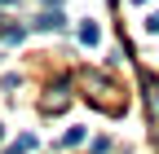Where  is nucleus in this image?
Returning a JSON list of instances; mask_svg holds the SVG:
<instances>
[{"label": "nucleus", "mask_w": 159, "mask_h": 154, "mask_svg": "<svg viewBox=\"0 0 159 154\" xmlns=\"http://www.w3.org/2000/svg\"><path fill=\"white\" fill-rule=\"evenodd\" d=\"M62 22H66V18L57 13V9H49V13H40V18H35V31H62Z\"/></svg>", "instance_id": "f257e3e1"}, {"label": "nucleus", "mask_w": 159, "mask_h": 154, "mask_svg": "<svg viewBox=\"0 0 159 154\" xmlns=\"http://www.w3.org/2000/svg\"><path fill=\"white\" fill-rule=\"evenodd\" d=\"M80 40H84V44H97V40H102V31H97V22H84V27H80Z\"/></svg>", "instance_id": "f03ea898"}, {"label": "nucleus", "mask_w": 159, "mask_h": 154, "mask_svg": "<svg viewBox=\"0 0 159 154\" xmlns=\"http://www.w3.org/2000/svg\"><path fill=\"white\" fill-rule=\"evenodd\" d=\"M27 150H35V137H31V132H27V137H18V145H13L9 154H27Z\"/></svg>", "instance_id": "7ed1b4c3"}, {"label": "nucleus", "mask_w": 159, "mask_h": 154, "mask_svg": "<svg viewBox=\"0 0 159 154\" xmlns=\"http://www.w3.org/2000/svg\"><path fill=\"white\" fill-rule=\"evenodd\" d=\"M22 35H27V27H5V44H18Z\"/></svg>", "instance_id": "20e7f679"}, {"label": "nucleus", "mask_w": 159, "mask_h": 154, "mask_svg": "<svg viewBox=\"0 0 159 154\" xmlns=\"http://www.w3.org/2000/svg\"><path fill=\"white\" fill-rule=\"evenodd\" d=\"M80 141H84V128H71L66 137H62V145H80Z\"/></svg>", "instance_id": "39448f33"}, {"label": "nucleus", "mask_w": 159, "mask_h": 154, "mask_svg": "<svg viewBox=\"0 0 159 154\" xmlns=\"http://www.w3.org/2000/svg\"><path fill=\"white\" fill-rule=\"evenodd\" d=\"M146 31H155V35H159V13H150V18H146Z\"/></svg>", "instance_id": "423d86ee"}, {"label": "nucleus", "mask_w": 159, "mask_h": 154, "mask_svg": "<svg viewBox=\"0 0 159 154\" xmlns=\"http://www.w3.org/2000/svg\"><path fill=\"white\" fill-rule=\"evenodd\" d=\"M44 5H53V9H57V5H62V0H44Z\"/></svg>", "instance_id": "0eeeda50"}, {"label": "nucleus", "mask_w": 159, "mask_h": 154, "mask_svg": "<svg viewBox=\"0 0 159 154\" xmlns=\"http://www.w3.org/2000/svg\"><path fill=\"white\" fill-rule=\"evenodd\" d=\"M0 5H18V0H0Z\"/></svg>", "instance_id": "6e6552de"}, {"label": "nucleus", "mask_w": 159, "mask_h": 154, "mask_svg": "<svg viewBox=\"0 0 159 154\" xmlns=\"http://www.w3.org/2000/svg\"><path fill=\"white\" fill-rule=\"evenodd\" d=\"M0 137H5V128H0Z\"/></svg>", "instance_id": "1a4fd4ad"}]
</instances>
